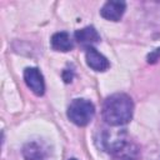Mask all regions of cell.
I'll return each mask as SVG.
<instances>
[{"label": "cell", "mask_w": 160, "mask_h": 160, "mask_svg": "<svg viewBox=\"0 0 160 160\" xmlns=\"http://www.w3.org/2000/svg\"><path fill=\"white\" fill-rule=\"evenodd\" d=\"M51 48L56 51L66 52L74 48V44H72V40L68 32L59 31L51 36Z\"/></svg>", "instance_id": "8"}, {"label": "cell", "mask_w": 160, "mask_h": 160, "mask_svg": "<svg viewBox=\"0 0 160 160\" xmlns=\"http://www.w3.org/2000/svg\"><path fill=\"white\" fill-rule=\"evenodd\" d=\"M69 160H78V159H75V158H71V159H69Z\"/></svg>", "instance_id": "11"}, {"label": "cell", "mask_w": 160, "mask_h": 160, "mask_svg": "<svg viewBox=\"0 0 160 160\" xmlns=\"http://www.w3.org/2000/svg\"><path fill=\"white\" fill-rule=\"evenodd\" d=\"M24 80L28 88L38 96L44 95L45 92V82L44 78L39 69L36 68H26L24 70Z\"/></svg>", "instance_id": "4"}, {"label": "cell", "mask_w": 160, "mask_h": 160, "mask_svg": "<svg viewBox=\"0 0 160 160\" xmlns=\"http://www.w3.org/2000/svg\"><path fill=\"white\" fill-rule=\"evenodd\" d=\"M74 35H75V39L79 44L86 45L88 48L100 40V35L94 26H86V28H82L80 30H76Z\"/></svg>", "instance_id": "7"}, {"label": "cell", "mask_w": 160, "mask_h": 160, "mask_svg": "<svg viewBox=\"0 0 160 160\" xmlns=\"http://www.w3.org/2000/svg\"><path fill=\"white\" fill-rule=\"evenodd\" d=\"M125 8H126V4L124 1L110 0V1H106L102 5V8L100 10V14L106 20L119 21L121 19V16L124 15V12H125Z\"/></svg>", "instance_id": "5"}, {"label": "cell", "mask_w": 160, "mask_h": 160, "mask_svg": "<svg viewBox=\"0 0 160 160\" xmlns=\"http://www.w3.org/2000/svg\"><path fill=\"white\" fill-rule=\"evenodd\" d=\"M146 60L149 64H155L160 60V48H156L155 50H152L151 52L148 54L146 56Z\"/></svg>", "instance_id": "10"}, {"label": "cell", "mask_w": 160, "mask_h": 160, "mask_svg": "<svg viewBox=\"0 0 160 160\" xmlns=\"http://www.w3.org/2000/svg\"><path fill=\"white\" fill-rule=\"evenodd\" d=\"M85 58H86V64L95 71H105L110 66L109 60L92 46H89L86 49Z\"/></svg>", "instance_id": "6"}, {"label": "cell", "mask_w": 160, "mask_h": 160, "mask_svg": "<svg viewBox=\"0 0 160 160\" xmlns=\"http://www.w3.org/2000/svg\"><path fill=\"white\" fill-rule=\"evenodd\" d=\"M22 154H24L26 160H42L44 155H45L41 146L36 142L26 144L24 150H22Z\"/></svg>", "instance_id": "9"}, {"label": "cell", "mask_w": 160, "mask_h": 160, "mask_svg": "<svg viewBox=\"0 0 160 160\" xmlns=\"http://www.w3.org/2000/svg\"><path fill=\"white\" fill-rule=\"evenodd\" d=\"M102 141L105 149L118 160H138L139 158V148L130 140L125 131L112 135L106 134Z\"/></svg>", "instance_id": "2"}, {"label": "cell", "mask_w": 160, "mask_h": 160, "mask_svg": "<svg viewBox=\"0 0 160 160\" xmlns=\"http://www.w3.org/2000/svg\"><path fill=\"white\" fill-rule=\"evenodd\" d=\"M134 104L126 94H114L106 98L102 105V119L111 126L128 124L132 118Z\"/></svg>", "instance_id": "1"}, {"label": "cell", "mask_w": 160, "mask_h": 160, "mask_svg": "<svg viewBox=\"0 0 160 160\" xmlns=\"http://www.w3.org/2000/svg\"><path fill=\"white\" fill-rule=\"evenodd\" d=\"M95 115V106L90 100L75 99L68 108V118L78 126L88 125Z\"/></svg>", "instance_id": "3"}]
</instances>
